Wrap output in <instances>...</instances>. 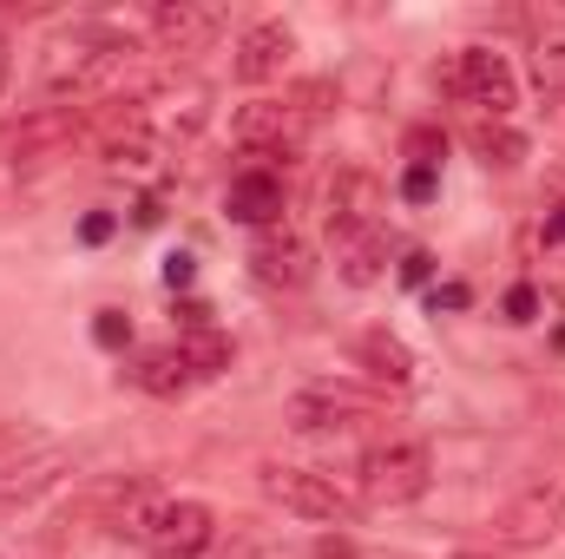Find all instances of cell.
<instances>
[{"label": "cell", "instance_id": "18", "mask_svg": "<svg viewBox=\"0 0 565 559\" xmlns=\"http://www.w3.org/2000/svg\"><path fill=\"white\" fill-rule=\"evenodd\" d=\"M178 356H184L191 376H224V369H231V336L211 329V323H204V329H184V336H178Z\"/></svg>", "mask_w": 565, "mask_h": 559}, {"label": "cell", "instance_id": "7", "mask_svg": "<svg viewBox=\"0 0 565 559\" xmlns=\"http://www.w3.org/2000/svg\"><path fill=\"white\" fill-rule=\"evenodd\" d=\"M302 113L289 106V99H264V106H244L237 113V145H244V158L250 165H264V171H277V158H289L296 145H302Z\"/></svg>", "mask_w": 565, "mask_h": 559}, {"label": "cell", "instance_id": "5", "mask_svg": "<svg viewBox=\"0 0 565 559\" xmlns=\"http://www.w3.org/2000/svg\"><path fill=\"white\" fill-rule=\"evenodd\" d=\"M86 133V106H40L0 126V158L7 165H46Z\"/></svg>", "mask_w": 565, "mask_h": 559}, {"label": "cell", "instance_id": "30", "mask_svg": "<svg viewBox=\"0 0 565 559\" xmlns=\"http://www.w3.org/2000/svg\"><path fill=\"white\" fill-rule=\"evenodd\" d=\"M540 238H546V244H565V204H553V218L540 224Z\"/></svg>", "mask_w": 565, "mask_h": 559}, {"label": "cell", "instance_id": "27", "mask_svg": "<svg viewBox=\"0 0 565 559\" xmlns=\"http://www.w3.org/2000/svg\"><path fill=\"white\" fill-rule=\"evenodd\" d=\"M79 238H86V244H106V238H113V218H106V211H93V218L79 224Z\"/></svg>", "mask_w": 565, "mask_h": 559}, {"label": "cell", "instance_id": "13", "mask_svg": "<svg viewBox=\"0 0 565 559\" xmlns=\"http://www.w3.org/2000/svg\"><path fill=\"white\" fill-rule=\"evenodd\" d=\"M289 53H296V33H289L282 20H257V27H244V40H237V60H231V73H237L244 86H264V80H282Z\"/></svg>", "mask_w": 565, "mask_h": 559}, {"label": "cell", "instance_id": "19", "mask_svg": "<svg viewBox=\"0 0 565 559\" xmlns=\"http://www.w3.org/2000/svg\"><path fill=\"white\" fill-rule=\"evenodd\" d=\"M467 145H473V151H480L487 165H500V171L526 158V139H520V133H513L507 119H473V133H467Z\"/></svg>", "mask_w": 565, "mask_h": 559}, {"label": "cell", "instance_id": "22", "mask_svg": "<svg viewBox=\"0 0 565 559\" xmlns=\"http://www.w3.org/2000/svg\"><path fill=\"white\" fill-rule=\"evenodd\" d=\"M93 342H99V349H126V342H132V323H126L119 309H99V316H93Z\"/></svg>", "mask_w": 565, "mask_h": 559}, {"label": "cell", "instance_id": "24", "mask_svg": "<svg viewBox=\"0 0 565 559\" xmlns=\"http://www.w3.org/2000/svg\"><path fill=\"white\" fill-rule=\"evenodd\" d=\"M440 151H447V139H440V133H408V158H415V165H440Z\"/></svg>", "mask_w": 565, "mask_h": 559}, {"label": "cell", "instance_id": "4", "mask_svg": "<svg viewBox=\"0 0 565 559\" xmlns=\"http://www.w3.org/2000/svg\"><path fill=\"white\" fill-rule=\"evenodd\" d=\"M264 494L289 507V514H302V520H322V527H349L355 520V500L329 481V474H309V467H289V461H264Z\"/></svg>", "mask_w": 565, "mask_h": 559}, {"label": "cell", "instance_id": "32", "mask_svg": "<svg viewBox=\"0 0 565 559\" xmlns=\"http://www.w3.org/2000/svg\"><path fill=\"white\" fill-rule=\"evenodd\" d=\"M0 86H7V40H0Z\"/></svg>", "mask_w": 565, "mask_h": 559}, {"label": "cell", "instance_id": "14", "mask_svg": "<svg viewBox=\"0 0 565 559\" xmlns=\"http://www.w3.org/2000/svg\"><path fill=\"white\" fill-rule=\"evenodd\" d=\"M73 474V454H60V447H40L33 461H13V467H0V520L13 514V507H33L46 487H60Z\"/></svg>", "mask_w": 565, "mask_h": 559}, {"label": "cell", "instance_id": "2", "mask_svg": "<svg viewBox=\"0 0 565 559\" xmlns=\"http://www.w3.org/2000/svg\"><path fill=\"white\" fill-rule=\"evenodd\" d=\"M427 481H434V454L427 441H375L362 461H355V487L369 507H408L422 500Z\"/></svg>", "mask_w": 565, "mask_h": 559}, {"label": "cell", "instance_id": "3", "mask_svg": "<svg viewBox=\"0 0 565 559\" xmlns=\"http://www.w3.org/2000/svg\"><path fill=\"white\" fill-rule=\"evenodd\" d=\"M382 211H388V184L369 165H335V178L322 184V231L335 244H355L382 231Z\"/></svg>", "mask_w": 565, "mask_h": 559}, {"label": "cell", "instance_id": "9", "mask_svg": "<svg viewBox=\"0 0 565 559\" xmlns=\"http://www.w3.org/2000/svg\"><path fill=\"white\" fill-rule=\"evenodd\" d=\"M559 527H565V487L559 481H533L526 494H513L500 507V540H513V547H546Z\"/></svg>", "mask_w": 565, "mask_h": 559}, {"label": "cell", "instance_id": "8", "mask_svg": "<svg viewBox=\"0 0 565 559\" xmlns=\"http://www.w3.org/2000/svg\"><path fill=\"white\" fill-rule=\"evenodd\" d=\"M217 540V514L204 500H158L151 527H145V547L158 559H198Z\"/></svg>", "mask_w": 565, "mask_h": 559}, {"label": "cell", "instance_id": "17", "mask_svg": "<svg viewBox=\"0 0 565 559\" xmlns=\"http://www.w3.org/2000/svg\"><path fill=\"white\" fill-rule=\"evenodd\" d=\"M132 382H139L145 395H184L191 369H184L178 342H158V349H145V356H139V369H132Z\"/></svg>", "mask_w": 565, "mask_h": 559}, {"label": "cell", "instance_id": "26", "mask_svg": "<svg viewBox=\"0 0 565 559\" xmlns=\"http://www.w3.org/2000/svg\"><path fill=\"white\" fill-rule=\"evenodd\" d=\"M402 198H408V204H427V198H434V165H408Z\"/></svg>", "mask_w": 565, "mask_h": 559}, {"label": "cell", "instance_id": "16", "mask_svg": "<svg viewBox=\"0 0 565 559\" xmlns=\"http://www.w3.org/2000/svg\"><path fill=\"white\" fill-rule=\"evenodd\" d=\"M362 369H369L382 389H408V382H415V356H408V342L388 336V329H369V336H362Z\"/></svg>", "mask_w": 565, "mask_h": 559}, {"label": "cell", "instance_id": "6", "mask_svg": "<svg viewBox=\"0 0 565 559\" xmlns=\"http://www.w3.org/2000/svg\"><path fill=\"white\" fill-rule=\"evenodd\" d=\"M454 93H460L480 119H507V113L520 106V80H513L507 53H493V46H467V53L454 60Z\"/></svg>", "mask_w": 565, "mask_h": 559}, {"label": "cell", "instance_id": "15", "mask_svg": "<svg viewBox=\"0 0 565 559\" xmlns=\"http://www.w3.org/2000/svg\"><path fill=\"white\" fill-rule=\"evenodd\" d=\"M224 211H231L237 224H257V231H270V224L282 218V171L244 165V171L231 178V191H224Z\"/></svg>", "mask_w": 565, "mask_h": 559}, {"label": "cell", "instance_id": "20", "mask_svg": "<svg viewBox=\"0 0 565 559\" xmlns=\"http://www.w3.org/2000/svg\"><path fill=\"white\" fill-rule=\"evenodd\" d=\"M342 277L355 283V289H369V283L382 277V231H369V238L342 244Z\"/></svg>", "mask_w": 565, "mask_h": 559}, {"label": "cell", "instance_id": "23", "mask_svg": "<svg viewBox=\"0 0 565 559\" xmlns=\"http://www.w3.org/2000/svg\"><path fill=\"white\" fill-rule=\"evenodd\" d=\"M191 283H198V257L191 251H171L164 257V289H191Z\"/></svg>", "mask_w": 565, "mask_h": 559}, {"label": "cell", "instance_id": "29", "mask_svg": "<svg viewBox=\"0 0 565 559\" xmlns=\"http://www.w3.org/2000/svg\"><path fill=\"white\" fill-rule=\"evenodd\" d=\"M427 271H434V257H427V251H408V257H402V277H408V283H427Z\"/></svg>", "mask_w": 565, "mask_h": 559}, {"label": "cell", "instance_id": "21", "mask_svg": "<svg viewBox=\"0 0 565 559\" xmlns=\"http://www.w3.org/2000/svg\"><path fill=\"white\" fill-rule=\"evenodd\" d=\"M533 66H540V80H546V86H565V27H559V33H546V40L533 46Z\"/></svg>", "mask_w": 565, "mask_h": 559}, {"label": "cell", "instance_id": "25", "mask_svg": "<svg viewBox=\"0 0 565 559\" xmlns=\"http://www.w3.org/2000/svg\"><path fill=\"white\" fill-rule=\"evenodd\" d=\"M533 309H540L533 283H513V289H507V323H533Z\"/></svg>", "mask_w": 565, "mask_h": 559}, {"label": "cell", "instance_id": "12", "mask_svg": "<svg viewBox=\"0 0 565 559\" xmlns=\"http://www.w3.org/2000/svg\"><path fill=\"white\" fill-rule=\"evenodd\" d=\"M309 244L296 238V231H282V224H270V231H257V244H250V277L270 283V289H302L309 283Z\"/></svg>", "mask_w": 565, "mask_h": 559}, {"label": "cell", "instance_id": "28", "mask_svg": "<svg viewBox=\"0 0 565 559\" xmlns=\"http://www.w3.org/2000/svg\"><path fill=\"white\" fill-rule=\"evenodd\" d=\"M460 303H467V283H440V289H434V316H440V309H460Z\"/></svg>", "mask_w": 565, "mask_h": 559}, {"label": "cell", "instance_id": "31", "mask_svg": "<svg viewBox=\"0 0 565 559\" xmlns=\"http://www.w3.org/2000/svg\"><path fill=\"white\" fill-rule=\"evenodd\" d=\"M316 559H355V547H349V540H335V534H329V540H322V547H316Z\"/></svg>", "mask_w": 565, "mask_h": 559}, {"label": "cell", "instance_id": "1", "mask_svg": "<svg viewBox=\"0 0 565 559\" xmlns=\"http://www.w3.org/2000/svg\"><path fill=\"white\" fill-rule=\"evenodd\" d=\"M132 60H139V40H132V33H119V27H106V20H79V27H66V33L46 46L40 86L79 106V99L113 93V86L132 73Z\"/></svg>", "mask_w": 565, "mask_h": 559}, {"label": "cell", "instance_id": "10", "mask_svg": "<svg viewBox=\"0 0 565 559\" xmlns=\"http://www.w3.org/2000/svg\"><path fill=\"white\" fill-rule=\"evenodd\" d=\"M362 415H375V395H362V389H335V382H322V389H296L289 409H282V421H289L296 434L349 428V421H362Z\"/></svg>", "mask_w": 565, "mask_h": 559}, {"label": "cell", "instance_id": "33", "mask_svg": "<svg viewBox=\"0 0 565 559\" xmlns=\"http://www.w3.org/2000/svg\"><path fill=\"white\" fill-rule=\"evenodd\" d=\"M460 559H493V553H460Z\"/></svg>", "mask_w": 565, "mask_h": 559}, {"label": "cell", "instance_id": "11", "mask_svg": "<svg viewBox=\"0 0 565 559\" xmlns=\"http://www.w3.org/2000/svg\"><path fill=\"white\" fill-rule=\"evenodd\" d=\"M217 33H224V13H217V7H198V0H164V7H151V40H158V53H204Z\"/></svg>", "mask_w": 565, "mask_h": 559}]
</instances>
